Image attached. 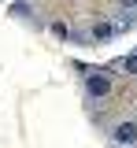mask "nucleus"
<instances>
[{
    "instance_id": "f257e3e1",
    "label": "nucleus",
    "mask_w": 137,
    "mask_h": 148,
    "mask_svg": "<svg viewBox=\"0 0 137 148\" xmlns=\"http://www.w3.org/2000/svg\"><path fill=\"white\" fill-rule=\"evenodd\" d=\"M115 141H119V145H137V122H122V126H115Z\"/></svg>"
},
{
    "instance_id": "f03ea898",
    "label": "nucleus",
    "mask_w": 137,
    "mask_h": 148,
    "mask_svg": "<svg viewBox=\"0 0 137 148\" xmlns=\"http://www.w3.org/2000/svg\"><path fill=\"white\" fill-rule=\"evenodd\" d=\"M85 89L93 92V96H104V92L111 89V82H108V78H104V74H93V78H89V82H85Z\"/></svg>"
},
{
    "instance_id": "7ed1b4c3",
    "label": "nucleus",
    "mask_w": 137,
    "mask_h": 148,
    "mask_svg": "<svg viewBox=\"0 0 137 148\" xmlns=\"http://www.w3.org/2000/svg\"><path fill=\"white\" fill-rule=\"evenodd\" d=\"M119 30H122V26H111V22H100V26H93V37H100V41H104V37L119 34Z\"/></svg>"
},
{
    "instance_id": "20e7f679",
    "label": "nucleus",
    "mask_w": 137,
    "mask_h": 148,
    "mask_svg": "<svg viewBox=\"0 0 137 148\" xmlns=\"http://www.w3.org/2000/svg\"><path fill=\"white\" fill-rule=\"evenodd\" d=\"M122 67H126V74H137V56H130V59H126Z\"/></svg>"
}]
</instances>
